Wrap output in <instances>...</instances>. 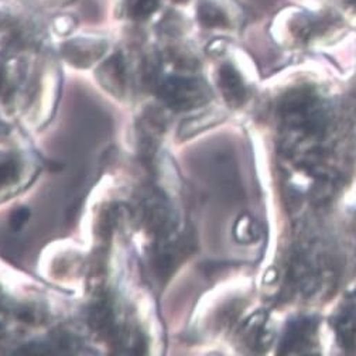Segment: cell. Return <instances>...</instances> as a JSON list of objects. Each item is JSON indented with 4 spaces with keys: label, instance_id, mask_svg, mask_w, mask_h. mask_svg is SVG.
Instances as JSON below:
<instances>
[{
    "label": "cell",
    "instance_id": "1",
    "mask_svg": "<svg viewBox=\"0 0 356 356\" xmlns=\"http://www.w3.org/2000/svg\"><path fill=\"white\" fill-rule=\"evenodd\" d=\"M161 98L174 109H190L208 99L207 89L191 78H171L161 86Z\"/></svg>",
    "mask_w": 356,
    "mask_h": 356
},
{
    "label": "cell",
    "instance_id": "2",
    "mask_svg": "<svg viewBox=\"0 0 356 356\" xmlns=\"http://www.w3.org/2000/svg\"><path fill=\"white\" fill-rule=\"evenodd\" d=\"M157 5V0H129L127 10L131 17L145 19L156 10Z\"/></svg>",
    "mask_w": 356,
    "mask_h": 356
},
{
    "label": "cell",
    "instance_id": "3",
    "mask_svg": "<svg viewBox=\"0 0 356 356\" xmlns=\"http://www.w3.org/2000/svg\"><path fill=\"white\" fill-rule=\"evenodd\" d=\"M200 19L207 26H224L227 22L225 15L209 3H204L200 8Z\"/></svg>",
    "mask_w": 356,
    "mask_h": 356
}]
</instances>
